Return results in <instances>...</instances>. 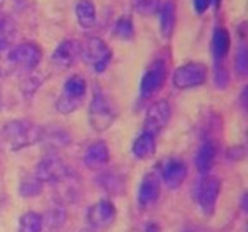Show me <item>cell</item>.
<instances>
[{
    "label": "cell",
    "mask_w": 248,
    "mask_h": 232,
    "mask_svg": "<svg viewBox=\"0 0 248 232\" xmlns=\"http://www.w3.org/2000/svg\"><path fill=\"white\" fill-rule=\"evenodd\" d=\"M131 7L140 15H152L159 11L160 0H131Z\"/></svg>",
    "instance_id": "obj_25"
},
{
    "label": "cell",
    "mask_w": 248,
    "mask_h": 232,
    "mask_svg": "<svg viewBox=\"0 0 248 232\" xmlns=\"http://www.w3.org/2000/svg\"><path fill=\"white\" fill-rule=\"evenodd\" d=\"M43 138V131L35 122L24 119L9 120L2 131H0V141L5 148L12 151L24 150L28 146L40 143Z\"/></svg>",
    "instance_id": "obj_1"
},
{
    "label": "cell",
    "mask_w": 248,
    "mask_h": 232,
    "mask_svg": "<svg viewBox=\"0 0 248 232\" xmlns=\"http://www.w3.org/2000/svg\"><path fill=\"white\" fill-rule=\"evenodd\" d=\"M234 67H236L238 74L247 76V72H248V50L243 43L238 46L236 57H234Z\"/></svg>",
    "instance_id": "obj_28"
},
{
    "label": "cell",
    "mask_w": 248,
    "mask_h": 232,
    "mask_svg": "<svg viewBox=\"0 0 248 232\" xmlns=\"http://www.w3.org/2000/svg\"><path fill=\"white\" fill-rule=\"evenodd\" d=\"M117 116H119V108H117L116 102L108 97L105 91H102L100 88L95 86V89H93V98H92V102H90V108H88L90 128L95 132L107 131V129L116 122Z\"/></svg>",
    "instance_id": "obj_2"
},
{
    "label": "cell",
    "mask_w": 248,
    "mask_h": 232,
    "mask_svg": "<svg viewBox=\"0 0 248 232\" xmlns=\"http://www.w3.org/2000/svg\"><path fill=\"white\" fill-rule=\"evenodd\" d=\"M207 81V66L202 62L183 64L172 72V85L178 89H190Z\"/></svg>",
    "instance_id": "obj_7"
},
{
    "label": "cell",
    "mask_w": 248,
    "mask_h": 232,
    "mask_svg": "<svg viewBox=\"0 0 248 232\" xmlns=\"http://www.w3.org/2000/svg\"><path fill=\"white\" fill-rule=\"evenodd\" d=\"M110 155H108V146L105 141H95L92 143L85 151V157H83V162L85 167L90 170H100L102 167L107 165Z\"/></svg>",
    "instance_id": "obj_15"
},
{
    "label": "cell",
    "mask_w": 248,
    "mask_h": 232,
    "mask_svg": "<svg viewBox=\"0 0 248 232\" xmlns=\"http://www.w3.org/2000/svg\"><path fill=\"white\" fill-rule=\"evenodd\" d=\"M81 55V42L78 40H64L52 54V62L59 69H67L74 66V62Z\"/></svg>",
    "instance_id": "obj_14"
},
{
    "label": "cell",
    "mask_w": 248,
    "mask_h": 232,
    "mask_svg": "<svg viewBox=\"0 0 248 232\" xmlns=\"http://www.w3.org/2000/svg\"><path fill=\"white\" fill-rule=\"evenodd\" d=\"M79 232H97L95 229H92V227H86V229H81Z\"/></svg>",
    "instance_id": "obj_32"
},
{
    "label": "cell",
    "mask_w": 248,
    "mask_h": 232,
    "mask_svg": "<svg viewBox=\"0 0 248 232\" xmlns=\"http://www.w3.org/2000/svg\"><path fill=\"white\" fill-rule=\"evenodd\" d=\"M42 182L35 177V175H28V177H23L19 184V193L21 196L24 198H33V196H38L42 193Z\"/></svg>",
    "instance_id": "obj_24"
},
{
    "label": "cell",
    "mask_w": 248,
    "mask_h": 232,
    "mask_svg": "<svg viewBox=\"0 0 248 232\" xmlns=\"http://www.w3.org/2000/svg\"><path fill=\"white\" fill-rule=\"evenodd\" d=\"M155 136L150 134V132H141L138 138L133 141V146H131V153L135 159L138 160H147L150 157L155 155Z\"/></svg>",
    "instance_id": "obj_18"
},
{
    "label": "cell",
    "mask_w": 248,
    "mask_h": 232,
    "mask_svg": "<svg viewBox=\"0 0 248 232\" xmlns=\"http://www.w3.org/2000/svg\"><path fill=\"white\" fill-rule=\"evenodd\" d=\"M43 222L42 215L36 212H24L19 217V227L17 232H42Z\"/></svg>",
    "instance_id": "obj_21"
},
{
    "label": "cell",
    "mask_w": 248,
    "mask_h": 232,
    "mask_svg": "<svg viewBox=\"0 0 248 232\" xmlns=\"http://www.w3.org/2000/svg\"><path fill=\"white\" fill-rule=\"evenodd\" d=\"M74 14L81 29H92L97 24V7L92 0H78Z\"/></svg>",
    "instance_id": "obj_17"
},
{
    "label": "cell",
    "mask_w": 248,
    "mask_h": 232,
    "mask_svg": "<svg viewBox=\"0 0 248 232\" xmlns=\"http://www.w3.org/2000/svg\"><path fill=\"white\" fill-rule=\"evenodd\" d=\"M167 77V60L166 58H155L152 62L148 69L141 76V81H140V97L147 100L152 95L159 91L162 88L164 81Z\"/></svg>",
    "instance_id": "obj_8"
},
{
    "label": "cell",
    "mask_w": 248,
    "mask_h": 232,
    "mask_svg": "<svg viewBox=\"0 0 248 232\" xmlns=\"http://www.w3.org/2000/svg\"><path fill=\"white\" fill-rule=\"evenodd\" d=\"M0 105H2V98H0Z\"/></svg>",
    "instance_id": "obj_34"
},
{
    "label": "cell",
    "mask_w": 248,
    "mask_h": 232,
    "mask_svg": "<svg viewBox=\"0 0 248 232\" xmlns=\"http://www.w3.org/2000/svg\"><path fill=\"white\" fill-rule=\"evenodd\" d=\"M188 175V167L181 159H167L162 162L160 167V182L166 184L169 189H178L179 186L185 182Z\"/></svg>",
    "instance_id": "obj_11"
},
{
    "label": "cell",
    "mask_w": 248,
    "mask_h": 232,
    "mask_svg": "<svg viewBox=\"0 0 248 232\" xmlns=\"http://www.w3.org/2000/svg\"><path fill=\"white\" fill-rule=\"evenodd\" d=\"M114 35L121 40H126V42L135 38V26H133V21L129 19L128 15H123V17H119L116 21V24H114Z\"/></svg>",
    "instance_id": "obj_22"
},
{
    "label": "cell",
    "mask_w": 248,
    "mask_h": 232,
    "mask_svg": "<svg viewBox=\"0 0 248 232\" xmlns=\"http://www.w3.org/2000/svg\"><path fill=\"white\" fill-rule=\"evenodd\" d=\"M210 4H212V0H193V9L197 14H203L210 7Z\"/></svg>",
    "instance_id": "obj_30"
},
{
    "label": "cell",
    "mask_w": 248,
    "mask_h": 232,
    "mask_svg": "<svg viewBox=\"0 0 248 232\" xmlns=\"http://www.w3.org/2000/svg\"><path fill=\"white\" fill-rule=\"evenodd\" d=\"M16 35L14 21L5 14H0V45L2 43H11L12 36Z\"/></svg>",
    "instance_id": "obj_26"
},
{
    "label": "cell",
    "mask_w": 248,
    "mask_h": 232,
    "mask_svg": "<svg viewBox=\"0 0 248 232\" xmlns=\"http://www.w3.org/2000/svg\"><path fill=\"white\" fill-rule=\"evenodd\" d=\"M116 206L110 203L108 200H102L93 203L88 208L86 213V218H88V224L92 229L98 231V229H105L116 220Z\"/></svg>",
    "instance_id": "obj_12"
},
{
    "label": "cell",
    "mask_w": 248,
    "mask_h": 232,
    "mask_svg": "<svg viewBox=\"0 0 248 232\" xmlns=\"http://www.w3.org/2000/svg\"><path fill=\"white\" fill-rule=\"evenodd\" d=\"M219 193H221V181L219 179L210 177V175L200 179L197 186V201L205 215H212L216 212Z\"/></svg>",
    "instance_id": "obj_9"
},
{
    "label": "cell",
    "mask_w": 248,
    "mask_h": 232,
    "mask_svg": "<svg viewBox=\"0 0 248 232\" xmlns=\"http://www.w3.org/2000/svg\"><path fill=\"white\" fill-rule=\"evenodd\" d=\"M228 81H229V76L224 67H216V71H214V86L217 89H224L228 86Z\"/></svg>",
    "instance_id": "obj_29"
},
{
    "label": "cell",
    "mask_w": 248,
    "mask_h": 232,
    "mask_svg": "<svg viewBox=\"0 0 248 232\" xmlns=\"http://www.w3.org/2000/svg\"><path fill=\"white\" fill-rule=\"evenodd\" d=\"M231 46V36H229L228 29L217 26L212 33V57L216 62H221L226 58Z\"/></svg>",
    "instance_id": "obj_20"
},
{
    "label": "cell",
    "mask_w": 248,
    "mask_h": 232,
    "mask_svg": "<svg viewBox=\"0 0 248 232\" xmlns=\"http://www.w3.org/2000/svg\"><path fill=\"white\" fill-rule=\"evenodd\" d=\"M217 153H219V145L214 139H205L200 145L197 151V159H195V163H197V169L200 174H207L212 169L214 162L217 159Z\"/></svg>",
    "instance_id": "obj_16"
},
{
    "label": "cell",
    "mask_w": 248,
    "mask_h": 232,
    "mask_svg": "<svg viewBox=\"0 0 248 232\" xmlns=\"http://www.w3.org/2000/svg\"><path fill=\"white\" fill-rule=\"evenodd\" d=\"M4 4H5V0H0V9L4 7Z\"/></svg>",
    "instance_id": "obj_33"
},
{
    "label": "cell",
    "mask_w": 248,
    "mask_h": 232,
    "mask_svg": "<svg viewBox=\"0 0 248 232\" xmlns=\"http://www.w3.org/2000/svg\"><path fill=\"white\" fill-rule=\"evenodd\" d=\"M159 21H160V33L164 38H170L174 33L176 26V5L172 0H166L159 7Z\"/></svg>",
    "instance_id": "obj_19"
},
{
    "label": "cell",
    "mask_w": 248,
    "mask_h": 232,
    "mask_svg": "<svg viewBox=\"0 0 248 232\" xmlns=\"http://www.w3.org/2000/svg\"><path fill=\"white\" fill-rule=\"evenodd\" d=\"M170 103L167 100H157L148 107L147 116H145L143 131L157 136L170 120Z\"/></svg>",
    "instance_id": "obj_10"
},
{
    "label": "cell",
    "mask_w": 248,
    "mask_h": 232,
    "mask_svg": "<svg viewBox=\"0 0 248 232\" xmlns=\"http://www.w3.org/2000/svg\"><path fill=\"white\" fill-rule=\"evenodd\" d=\"M11 58L16 72L21 71L24 74H30L38 67L40 60H42V48L33 42L19 43V45L12 46Z\"/></svg>",
    "instance_id": "obj_5"
},
{
    "label": "cell",
    "mask_w": 248,
    "mask_h": 232,
    "mask_svg": "<svg viewBox=\"0 0 248 232\" xmlns=\"http://www.w3.org/2000/svg\"><path fill=\"white\" fill-rule=\"evenodd\" d=\"M79 57L93 67L95 72H104L110 64L112 58V50L110 46L98 36H88L81 43V55Z\"/></svg>",
    "instance_id": "obj_4"
},
{
    "label": "cell",
    "mask_w": 248,
    "mask_h": 232,
    "mask_svg": "<svg viewBox=\"0 0 248 232\" xmlns=\"http://www.w3.org/2000/svg\"><path fill=\"white\" fill-rule=\"evenodd\" d=\"M69 175H71V169L57 155H48V157L42 159L35 170V177L42 184H45V182H48V184L62 182L66 181V179H69Z\"/></svg>",
    "instance_id": "obj_6"
},
{
    "label": "cell",
    "mask_w": 248,
    "mask_h": 232,
    "mask_svg": "<svg viewBox=\"0 0 248 232\" xmlns=\"http://www.w3.org/2000/svg\"><path fill=\"white\" fill-rule=\"evenodd\" d=\"M86 95V81L83 76L73 74L66 79L62 86V95L59 97L55 108L61 114H71L81 107Z\"/></svg>",
    "instance_id": "obj_3"
},
{
    "label": "cell",
    "mask_w": 248,
    "mask_h": 232,
    "mask_svg": "<svg viewBox=\"0 0 248 232\" xmlns=\"http://www.w3.org/2000/svg\"><path fill=\"white\" fill-rule=\"evenodd\" d=\"M11 50H12L11 43H2L0 45V77H7L16 72L14 66H12Z\"/></svg>",
    "instance_id": "obj_23"
},
{
    "label": "cell",
    "mask_w": 248,
    "mask_h": 232,
    "mask_svg": "<svg viewBox=\"0 0 248 232\" xmlns=\"http://www.w3.org/2000/svg\"><path fill=\"white\" fill-rule=\"evenodd\" d=\"M160 177L155 172H148L143 175L138 188V205L140 208L148 210L159 201L160 198Z\"/></svg>",
    "instance_id": "obj_13"
},
{
    "label": "cell",
    "mask_w": 248,
    "mask_h": 232,
    "mask_svg": "<svg viewBox=\"0 0 248 232\" xmlns=\"http://www.w3.org/2000/svg\"><path fill=\"white\" fill-rule=\"evenodd\" d=\"M42 222L48 225V229H50V231H54V229L57 231V229L61 227L64 222H66V213H64V210H61V208H54V210H50V212L46 213L45 218L42 217Z\"/></svg>",
    "instance_id": "obj_27"
},
{
    "label": "cell",
    "mask_w": 248,
    "mask_h": 232,
    "mask_svg": "<svg viewBox=\"0 0 248 232\" xmlns=\"http://www.w3.org/2000/svg\"><path fill=\"white\" fill-rule=\"evenodd\" d=\"M145 232H160V227L155 222H150V224H147V227H145Z\"/></svg>",
    "instance_id": "obj_31"
}]
</instances>
